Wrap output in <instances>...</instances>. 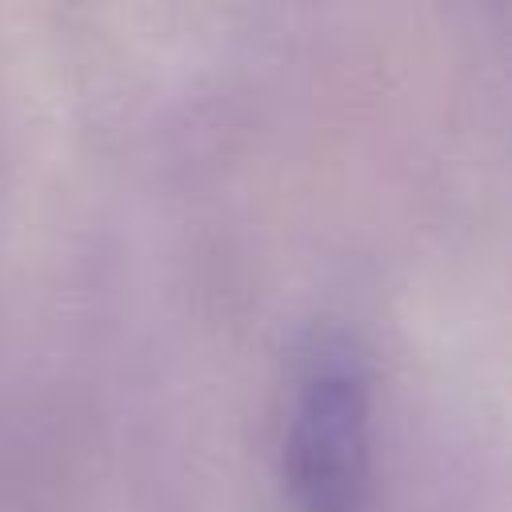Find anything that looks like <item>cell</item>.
<instances>
[{"mask_svg":"<svg viewBox=\"0 0 512 512\" xmlns=\"http://www.w3.org/2000/svg\"><path fill=\"white\" fill-rule=\"evenodd\" d=\"M372 400V360L360 336L316 324L292 356L280 408V484L292 512H364Z\"/></svg>","mask_w":512,"mask_h":512,"instance_id":"6da1fadb","label":"cell"}]
</instances>
